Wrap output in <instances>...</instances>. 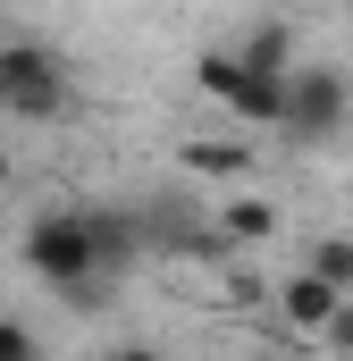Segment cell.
I'll return each mask as SVG.
<instances>
[{
    "mask_svg": "<svg viewBox=\"0 0 353 361\" xmlns=\"http://www.w3.org/2000/svg\"><path fill=\"white\" fill-rule=\"evenodd\" d=\"M17 252H25V269L42 277V286H59V294H68V286H92V227H85V210H42V219H25V244H17Z\"/></svg>",
    "mask_w": 353,
    "mask_h": 361,
    "instance_id": "cell-1",
    "label": "cell"
},
{
    "mask_svg": "<svg viewBox=\"0 0 353 361\" xmlns=\"http://www.w3.org/2000/svg\"><path fill=\"white\" fill-rule=\"evenodd\" d=\"M193 85L210 92L236 126H277V109H286V76H261V68H244L236 51H202L193 59Z\"/></svg>",
    "mask_w": 353,
    "mask_h": 361,
    "instance_id": "cell-2",
    "label": "cell"
},
{
    "mask_svg": "<svg viewBox=\"0 0 353 361\" xmlns=\"http://www.w3.org/2000/svg\"><path fill=\"white\" fill-rule=\"evenodd\" d=\"M345 109H353V85L337 76V68H286V109H277V135L286 143H328L337 126H345Z\"/></svg>",
    "mask_w": 353,
    "mask_h": 361,
    "instance_id": "cell-3",
    "label": "cell"
},
{
    "mask_svg": "<svg viewBox=\"0 0 353 361\" xmlns=\"http://www.w3.org/2000/svg\"><path fill=\"white\" fill-rule=\"evenodd\" d=\"M0 109L8 118H59L68 109V68L42 42H0Z\"/></svg>",
    "mask_w": 353,
    "mask_h": 361,
    "instance_id": "cell-4",
    "label": "cell"
},
{
    "mask_svg": "<svg viewBox=\"0 0 353 361\" xmlns=\"http://www.w3.org/2000/svg\"><path fill=\"white\" fill-rule=\"evenodd\" d=\"M176 169L219 177V185H244L261 169V152H253V135H185V143H176Z\"/></svg>",
    "mask_w": 353,
    "mask_h": 361,
    "instance_id": "cell-5",
    "label": "cell"
},
{
    "mask_svg": "<svg viewBox=\"0 0 353 361\" xmlns=\"http://www.w3.org/2000/svg\"><path fill=\"white\" fill-rule=\"evenodd\" d=\"M269 302H277V319H286L294 336H320V328H328V311L345 302V286H328L320 269H294L286 286H269Z\"/></svg>",
    "mask_w": 353,
    "mask_h": 361,
    "instance_id": "cell-6",
    "label": "cell"
},
{
    "mask_svg": "<svg viewBox=\"0 0 353 361\" xmlns=\"http://www.w3.org/2000/svg\"><path fill=\"white\" fill-rule=\"evenodd\" d=\"M85 227H92V269L101 277H118V269L143 261V219L135 210H85Z\"/></svg>",
    "mask_w": 353,
    "mask_h": 361,
    "instance_id": "cell-7",
    "label": "cell"
},
{
    "mask_svg": "<svg viewBox=\"0 0 353 361\" xmlns=\"http://www.w3.org/2000/svg\"><path fill=\"white\" fill-rule=\"evenodd\" d=\"M210 227H219V244H269L286 219H277V202H261V193H236V202H227Z\"/></svg>",
    "mask_w": 353,
    "mask_h": 361,
    "instance_id": "cell-8",
    "label": "cell"
},
{
    "mask_svg": "<svg viewBox=\"0 0 353 361\" xmlns=\"http://www.w3.org/2000/svg\"><path fill=\"white\" fill-rule=\"evenodd\" d=\"M236 59H244V68H261V76H286V68H294V34H286L277 17H261V25L236 42Z\"/></svg>",
    "mask_w": 353,
    "mask_h": 361,
    "instance_id": "cell-9",
    "label": "cell"
},
{
    "mask_svg": "<svg viewBox=\"0 0 353 361\" xmlns=\"http://www.w3.org/2000/svg\"><path fill=\"white\" fill-rule=\"evenodd\" d=\"M303 269H320L328 286H345V294H353V235H311Z\"/></svg>",
    "mask_w": 353,
    "mask_h": 361,
    "instance_id": "cell-10",
    "label": "cell"
},
{
    "mask_svg": "<svg viewBox=\"0 0 353 361\" xmlns=\"http://www.w3.org/2000/svg\"><path fill=\"white\" fill-rule=\"evenodd\" d=\"M311 345H328V353H353V294L337 302V311H328V328H320Z\"/></svg>",
    "mask_w": 353,
    "mask_h": 361,
    "instance_id": "cell-11",
    "label": "cell"
},
{
    "mask_svg": "<svg viewBox=\"0 0 353 361\" xmlns=\"http://www.w3.org/2000/svg\"><path fill=\"white\" fill-rule=\"evenodd\" d=\"M42 345H34V328H17V319H0V361H34Z\"/></svg>",
    "mask_w": 353,
    "mask_h": 361,
    "instance_id": "cell-12",
    "label": "cell"
},
{
    "mask_svg": "<svg viewBox=\"0 0 353 361\" xmlns=\"http://www.w3.org/2000/svg\"><path fill=\"white\" fill-rule=\"evenodd\" d=\"M8 177H17V160H8V152H0V193H8Z\"/></svg>",
    "mask_w": 353,
    "mask_h": 361,
    "instance_id": "cell-13",
    "label": "cell"
},
{
    "mask_svg": "<svg viewBox=\"0 0 353 361\" xmlns=\"http://www.w3.org/2000/svg\"><path fill=\"white\" fill-rule=\"evenodd\" d=\"M0 42H8V8H0Z\"/></svg>",
    "mask_w": 353,
    "mask_h": 361,
    "instance_id": "cell-14",
    "label": "cell"
}]
</instances>
